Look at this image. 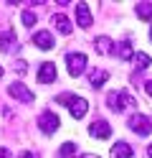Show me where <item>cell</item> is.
Here are the masks:
<instances>
[{
  "mask_svg": "<svg viewBox=\"0 0 152 158\" xmlns=\"http://www.w3.org/2000/svg\"><path fill=\"white\" fill-rule=\"evenodd\" d=\"M56 102H58V105H66L68 110H71V115L76 117V120H81V117L86 115V110H89V102L84 100V97H79V94H71V92L58 94V97H56Z\"/></svg>",
  "mask_w": 152,
  "mask_h": 158,
  "instance_id": "cell-1",
  "label": "cell"
},
{
  "mask_svg": "<svg viewBox=\"0 0 152 158\" xmlns=\"http://www.w3.org/2000/svg\"><path fill=\"white\" fill-rule=\"evenodd\" d=\"M107 105H109L114 112H122V110H127V107H134L137 100H134L127 89H119V92H111V94L107 97Z\"/></svg>",
  "mask_w": 152,
  "mask_h": 158,
  "instance_id": "cell-2",
  "label": "cell"
},
{
  "mask_svg": "<svg viewBox=\"0 0 152 158\" xmlns=\"http://www.w3.org/2000/svg\"><path fill=\"white\" fill-rule=\"evenodd\" d=\"M127 125H129L137 135H150V133H152V120H150L147 115H132L129 120H127Z\"/></svg>",
  "mask_w": 152,
  "mask_h": 158,
  "instance_id": "cell-3",
  "label": "cell"
},
{
  "mask_svg": "<svg viewBox=\"0 0 152 158\" xmlns=\"http://www.w3.org/2000/svg\"><path fill=\"white\" fill-rule=\"evenodd\" d=\"M66 66H68V74L71 77H79L81 72L86 69V56L84 54H66Z\"/></svg>",
  "mask_w": 152,
  "mask_h": 158,
  "instance_id": "cell-4",
  "label": "cell"
},
{
  "mask_svg": "<svg viewBox=\"0 0 152 158\" xmlns=\"http://www.w3.org/2000/svg\"><path fill=\"white\" fill-rule=\"evenodd\" d=\"M8 94H10V97H15V100H20V102H25V105H28V102H33V92H30L23 82H13V84L8 87Z\"/></svg>",
  "mask_w": 152,
  "mask_h": 158,
  "instance_id": "cell-5",
  "label": "cell"
},
{
  "mask_svg": "<svg viewBox=\"0 0 152 158\" xmlns=\"http://www.w3.org/2000/svg\"><path fill=\"white\" fill-rule=\"evenodd\" d=\"M58 125H61V120H58L53 112H41V117H38V127H41L46 135L56 133V130H58Z\"/></svg>",
  "mask_w": 152,
  "mask_h": 158,
  "instance_id": "cell-6",
  "label": "cell"
},
{
  "mask_svg": "<svg viewBox=\"0 0 152 158\" xmlns=\"http://www.w3.org/2000/svg\"><path fill=\"white\" fill-rule=\"evenodd\" d=\"M0 48H3L5 54H15L18 48H20V41H15V33L13 31L0 33Z\"/></svg>",
  "mask_w": 152,
  "mask_h": 158,
  "instance_id": "cell-7",
  "label": "cell"
},
{
  "mask_svg": "<svg viewBox=\"0 0 152 158\" xmlns=\"http://www.w3.org/2000/svg\"><path fill=\"white\" fill-rule=\"evenodd\" d=\"M89 135H91V138H101V140H107V138L111 135V127H109V123H104V120H96V123L89 125Z\"/></svg>",
  "mask_w": 152,
  "mask_h": 158,
  "instance_id": "cell-8",
  "label": "cell"
},
{
  "mask_svg": "<svg viewBox=\"0 0 152 158\" xmlns=\"http://www.w3.org/2000/svg\"><path fill=\"white\" fill-rule=\"evenodd\" d=\"M38 82H41V84H51V82H56V66L51 64V61L41 64V69H38Z\"/></svg>",
  "mask_w": 152,
  "mask_h": 158,
  "instance_id": "cell-9",
  "label": "cell"
},
{
  "mask_svg": "<svg viewBox=\"0 0 152 158\" xmlns=\"http://www.w3.org/2000/svg\"><path fill=\"white\" fill-rule=\"evenodd\" d=\"M33 44H36L38 48H46V51H51V48L56 46V41H53V36H51L48 31H38V33L33 36Z\"/></svg>",
  "mask_w": 152,
  "mask_h": 158,
  "instance_id": "cell-10",
  "label": "cell"
},
{
  "mask_svg": "<svg viewBox=\"0 0 152 158\" xmlns=\"http://www.w3.org/2000/svg\"><path fill=\"white\" fill-rule=\"evenodd\" d=\"M76 23L81 28H91V10L86 8V3H79L76 5Z\"/></svg>",
  "mask_w": 152,
  "mask_h": 158,
  "instance_id": "cell-11",
  "label": "cell"
},
{
  "mask_svg": "<svg viewBox=\"0 0 152 158\" xmlns=\"http://www.w3.org/2000/svg\"><path fill=\"white\" fill-rule=\"evenodd\" d=\"M94 46H96V51L101 56H104V54H117V46H114V41H111L109 36H99L94 41Z\"/></svg>",
  "mask_w": 152,
  "mask_h": 158,
  "instance_id": "cell-12",
  "label": "cell"
},
{
  "mask_svg": "<svg viewBox=\"0 0 152 158\" xmlns=\"http://www.w3.org/2000/svg\"><path fill=\"white\" fill-rule=\"evenodd\" d=\"M53 26H56V31L64 33V36H68L71 31H74V26H71L68 15H64V13H56V15H53Z\"/></svg>",
  "mask_w": 152,
  "mask_h": 158,
  "instance_id": "cell-13",
  "label": "cell"
},
{
  "mask_svg": "<svg viewBox=\"0 0 152 158\" xmlns=\"http://www.w3.org/2000/svg\"><path fill=\"white\" fill-rule=\"evenodd\" d=\"M111 158H132V148L127 143H114L111 145Z\"/></svg>",
  "mask_w": 152,
  "mask_h": 158,
  "instance_id": "cell-14",
  "label": "cell"
},
{
  "mask_svg": "<svg viewBox=\"0 0 152 158\" xmlns=\"http://www.w3.org/2000/svg\"><path fill=\"white\" fill-rule=\"evenodd\" d=\"M107 79H109V74L104 72V69H94V72H91V77H89V82H91V87H94V89H99Z\"/></svg>",
  "mask_w": 152,
  "mask_h": 158,
  "instance_id": "cell-15",
  "label": "cell"
},
{
  "mask_svg": "<svg viewBox=\"0 0 152 158\" xmlns=\"http://www.w3.org/2000/svg\"><path fill=\"white\" fill-rule=\"evenodd\" d=\"M134 10H137V15L142 18V21H150L152 18V3H137Z\"/></svg>",
  "mask_w": 152,
  "mask_h": 158,
  "instance_id": "cell-16",
  "label": "cell"
},
{
  "mask_svg": "<svg viewBox=\"0 0 152 158\" xmlns=\"http://www.w3.org/2000/svg\"><path fill=\"white\" fill-rule=\"evenodd\" d=\"M150 64H152V59H150L147 54H142V51L134 54V69H137V72H139V69H147Z\"/></svg>",
  "mask_w": 152,
  "mask_h": 158,
  "instance_id": "cell-17",
  "label": "cell"
},
{
  "mask_svg": "<svg viewBox=\"0 0 152 158\" xmlns=\"http://www.w3.org/2000/svg\"><path fill=\"white\" fill-rule=\"evenodd\" d=\"M117 56L119 59H132V44L129 41H122L119 48H117Z\"/></svg>",
  "mask_w": 152,
  "mask_h": 158,
  "instance_id": "cell-18",
  "label": "cell"
},
{
  "mask_svg": "<svg viewBox=\"0 0 152 158\" xmlns=\"http://www.w3.org/2000/svg\"><path fill=\"white\" fill-rule=\"evenodd\" d=\"M74 153H76V145H74V143H64V145H61V151H58L61 158H71Z\"/></svg>",
  "mask_w": 152,
  "mask_h": 158,
  "instance_id": "cell-19",
  "label": "cell"
},
{
  "mask_svg": "<svg viewBox=\"0 0 152 158\" xmlns=\"http://www.w3.org/2000/svg\"><path fill=\"white\" fill-rule=\"evenodd\" d=\"M20 21H23V26H25V28H33V26H36V15L30 13V10H23Z\"/></svg>",
  "mask_w": 152,
  "mask_h": 158,
  "instance_id": "cell-20",
  "label": "cell"
},
{
  "mask_svg": "<svg viewBox=\"0 0 152 158\" xmlns=\"http://www.w3.org/2000/svg\"><path fill=\"white\" fill-rule=\"evenodd\" d=\"M145 92L152 97V79H147V82H145Z\"/></svg>",
  "mask_w": 152,
  "mask_h": 158,
  "instance_id": "cell-21",
  "label": "cell"
},
{
  "mask_svg": "<svg viewBox=\"0 0 152 158\" xmlns=\"http://www.w3.org/2000/svg\"><path fill=\"white\" fill-rule=\"evenodd\" d=\"M0 158H10V151H8V148H0Z\"/></svg>",
  "mask_w": 152,
  "mask_h": 158,
  "instance_id": "cell-22",
  "label": "cell"
},
{
  "mask_svg": "<svg viewBox=\"0 0 152 158\" xmlns=\"http://www.w3.org/2000/svg\"><path fill=\"white\" fill-rule=\"evenodd\" d=\"M18 158H33V153H30V151H23V153H20Z\"/></svg>",
  "mask_w": 152,
  "mask_h": 158,
  "instance_id": "cell-23",
  "label": "cell"
},
{
  "mask_svg": "<svg viewBox=\"0 0 152 158\" xmlns=\"http://www.w3.org/2000/svg\"><path fill=\"white\" fill-rule=\"evenodd\" d=\"M147 156H150V158H152V143H150V145H147Z\"/></svg>",
  "mask_w": 152,
  "mask_h": 158,
  "instance_id": "cell-24",
  "label": "cell"
},
{
  "mask_svg": "<svg viewBox=\"0 0 152 158\" xmlns=\"http://www.w3.org/2000/svg\"><path fill=\"white\" fill-rule=\"evenodd\" d=\"M79 158H96V156H79Z\"/></svg>",
  "mask_w": 152,
  "mask_h": 158,
  "instance_id": "cell-25",
  "label": "cell"
},
{
  "mask_svg": "<svg viewBox=\"0 0 152 158\" xmlns=\"http://www.w3.org/2000/svg\"><path fill=\"white\" fill-rule=\"evenodd\" d=\"M150 41H152V28H150Z\"/></svg>",
  "mask_w": 152,
  "mask_h": 158,
  "instance_id": "cell-26",
  "label": "cell"
},
{
  "mask_svg": "<svg viewBox=\"0 0 152 158\" xmlns=\"http://www.w3.org/2000/svg\"><path fill=\"white\" fill-rule=\"evenodd\" d=\"M0 77H3V66H0Z\"/></svg>",
  "mask_w": 152,
  "mask_h": 158,
  "instance_id": "cell-27",
  "label": "cell"
}]
</instances>
